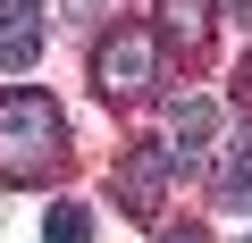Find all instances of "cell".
<instances>
[{
  "label": "cell",
  "instance_id": "obj_1",
  "mask_svg": "<svg viewBox=\"0 0 252 243\" xmlns=\"http://www.w3.org/2000/svg\"><path fill=\"white\" fill-rule=\"evenodd\" d=\"M67 117L51 92H0V185H42L67 151Z\"/></svg>",
  "mask_w": 252,
  "mask_h": 243
},
{
  "label": "cell",
  "instance_id": "obj_2",
  "mask_svg": "<svg viewBox=\"0 0 252 243\" xmlns=\"http://www.w3.org/2000/svg\"><path fill=\"white\" fill-rule=\"evenodd\" d=\"M93 84H101V101H143V92L160 84V51H152V34H143V26L101 34V51H93Z\"/></svg>",
  "mask_w": 252,
  "mask_h": 243
},
{
  "label": "cell",
  "instance_id": "obj_3",
  "mask_svg": "<svg viewBox=\"0 0 252 243\" xmlns=\"http://www.w3.org/2000/svg\"><path fill=\"white\" fill-rule=\"evenodd\" d=\"M168 160H177V151H160V143H135V151L118 160V193H126L135 218H160V201H168Z\"/></svg>",
  "mask_w": 252,
  "mask_h": 243
},
{
  "label": "cell",
  "instance_id": "obj_4",
  "mask_svg": "<svg viewBox=\"0 0 252 243\" xmlns=\"http://www.w3.org/2000/svg\"><path fill=\"white\" fill-rule=\"evenodd\" d=\"M42 59V0H0V67L26 76Z\"/></svg>",
  "mask_w": 252,
  "mask_h": 243
},
{
  "label": "cell",
  "instance_id": "obj_5",
  "mask_svg": "<svg viewBox=\"0 0 252 243\" xmlns=\"http://www.w3.org/2000/svg\"><path fill=\"white\" fill-rule=\"evenodd\" d=\"M152 9H160V26H168V42H185V51H202L210 42V0H152Z\"/></svg>",
  "mask_w": 252,
  "mask_h": 243
},
{
  "label": "cell",
  "instance_id": "obj_6",
  "mask_svg": "<svg viewBox=\"0 0 252 243\" xmlns=\"http://www.w3.org/2000/svg\"><path fill=\"white\" fill-rule=\"evenodd\" d=\"M210 143H219V109L210 101H185L177 109V160H202Z\"/></svg>",
  "mask_w": 252,
  "mask_h": 243
},
{
  "label": "cell",
  "instance_id": "obj_7",
  "mask_svg": "<svg viewBox=\"0 0 252 243\" xmlns=\"http://www.w3.org/2000/svg\"><path fill=\"white\" fill-rule=\"evenodd\" d=\"M42 243H93V210H84V201H51Z\"/></svg>",
  "mask_w": 252,
  "mask_h": 243
},
{
  "label": "cell",
  "instance_id": "obj_8",
  "mask_svg": "<svg viewBox=\"0 0 252 243\" xmlns=\"http://www.w3.org/2000/svg\"><path fill=\"white\" fill-rule=\"evenodd\" d=\"M219 201H227V210H252V143L227 151V168H219Z\"/></svg>",
  "mask_w": 252,
  "mask_h": 243
},
{
  "label": "cell",
  "instance_id": "obj_9",
  "mask_svg": "<svg viewBox=\"0 0 252 243\" xmlns=\"http://www.w3.org/2000/svg\"><path fill=\"white\" fill-rule=\"evenodd\" d=\"M235 109L252 117V51H244V67H235Z\"/></svg>",
  "mask_w": 252,
  "mask_h": 243
},
{
  "label": "cell",
  "instance_id": "obj_10",
  "mask_svg": "<svg viewBox=\"0 0 252 243\" xmlns=\"http://www.w3.org/2000/svg\"><path fill=\"white\" fill-rule=\"evenodd\" d=\"M168 243H210V235H202V226H177V235H168Z\"/></svg>",
  "mask_w": 252,
  "mask_h": 243
}]
</instances>
